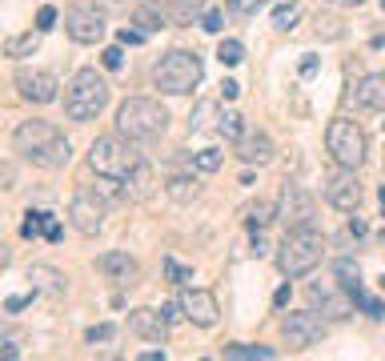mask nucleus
Segmentation results:
<instances>
[{
	"instance_id": "obj_10",
	"label": "nucleus",
	"mask_w": 385,
	"mask_h": 361,
	"mask_svg": "<svg viewBox=\"0 0 385 361\" xmlns=\"http://www.w3.org/2000/svg\"><path fill=\"white\" fill-rule=\"evenodd\" d=\"M281 337L289 341V349H309L325 337V317L317 309L309 313H285L281 317Z\"/></svg>"
},
{
	"instance_id": "obj_5",
	"label": "nucleus",
	"mask_w": 385,
	"mask_h": 361,
	"mask_svg": "<svg viewBox=\"0 0 385 361\" xmlns=\"http://www.w3.org/2000/svg\"><path fill=\"white\" fill-rule=\"evenodd\" d=\"M205 77V65H201V56L189 49H173L165 52L157 65H153V84H157L160 93H169V97H185L192 93L197 84Z\"/></svg>"
},
{
	"instance_id": "obj_1",
	"label": "nucleus",
	"mask_w": 385,
	"mask_h": 361,
	"mask_svg": "<svg viewBox=\"0 0 385 361\" xmlns=\"http://www.w3.org/2000/svg\"><path fill=\"white\" fill-rule=\"evenodd\" d=\"M13 148L20 161L36 164V169H64L73 157V145L52 121H20L13 129Z\"/></svg>"
},
{
	"instance_id": "obj_34",
	"label": "nucleus",
	"mask_w": 385,
	"mask_h": 361,
	"mask_svg": "<svg viewBox=\"0 0 385 361\" xmlns=\"http://www.w3.org/2000/svg\"><path fill=\"white\" fill-rule=\"evenodd\" d=\"M217 61H221V65H241V61H245V45H241V40H221V49H217Z\"/></svg>"
},
{
	"instance_id": "obj_4",
	"label": "nucleus",
	"mask_w": 385,
	"mask_h": 361,
	"mask_svg": "<svg viewBox=\"0 0 385 361\" xmlns=\"http://www.w3.org/2000/svg\"><path fill=\"white\" fill-rule=\"evenodd\" d=\"M169 129V109L153 97H128L116 109V132L128 141H157Z\"/></svg>"
},
{
	"instance_id": "obj_52",
	"label": "nucleus",
	"mask_w": 385,
	"mask_h": 361,
	"mask_svg": "<svg viewBox=\"0 0 385 361\" xmlns=\"http://www.w3.org/2000/svg\"><path fill=\"white\" fill-rule=\"evenodd\" d=\"M349 233H353V237H365V221H361V217H353V221H349Z\"/></svg>"
},
{
	"instance_id": "obj_32",
	"label": "nucleus",
	"mask_w": 385,
	"mask_h": 361,
	"mask_svg": "<svg viewBox=\"0 0 385 361\" xmlns=\"http://www.w3.org/2000/svg\"><path fill=\"white\" fill-rule=\"evenodd\" d=\"M217 132H221L225 141H241V137H245V125H241L237 113H221L217 116Z\"/></svg>"
},
{
	"instance_id": "obj_20",
	"label": "nucleus",
	"mask_w": 385,
	"mask_h": 361,
	"mask_svg": "<svg viewBox=\"0 0 385 361\" xmlns=\"http://www.w3.org/2000/svg\"><path fill=\"white\" fill-rule=\"evenodd\" d=\"M357 105L369 113H385V72H369L357 89Z\"/></svg>"
},
{
	"instance_id": "obj_6",
	"label": "nucleus",
	"mask_w": 385,
	"mask_h": 361,
	"mask_svg": "<svg viewBox=\"0 0 385 361\" xmlns=\"http://www.w3.org/2000/svg\"><path fill=\"white\" fill-rule=\"evenodd\" d=\"M133 145H137V141H128V137H121V132H112V137H96L93 148H89V169H93L96 177L125 180L128 173L144 161Z\"/></svg>"
},
{
	"instance_id": "obj_36",
	"label": "nucleus",
	"mask_w": 385,
	"mask_h": 361,
	"mask_svg": "<svg viewBox=\"0 0 385 361\" xmlns=\"http://www.w3.org/2000/svg\"><path fill=\"white\" fill-rule=\"evenodd\" d=\"M269 0H229V13H237V17H253V13H261Z\"/></svg>"
},
{
	"instance_id": "obj_54",
	"label": "nucleus",
	"mask_w": 385,
	"mask_h": 361,
	"mask_svg": "<svg viewBox=\"0 0 385 361\" xmlns=\"http://www.w3.org/2000/svg\"><path fill=\"white\" fill-rule=\"evenodd\" d=\"M377 197H382V209H385V185H382V193H377Z\"/></svg>"
},
{
	"instance_id": "obj_8",
	"label": "nucleus",
	"mask_w": 385,
	"mask_h": 361,
	"mask_svg": "<svg viewBox=\"0 0 385 361\" xmlns=\"http://www.w3.org/2000/svg\"><path fill=\"white\" fill-rule=\"evenodd\" d=\"M317 217V201L305 185H293L285 180L281 185V197H277V221H285V229H297V225H313Z\"/></svg>"
},
{
	"instance_id": "obj_43",
	"label": "nucleus",
	"mask_w": 385,
	"mask_h": 361,
	"mask_svg": "<svg viewBox=\"0 0 385 361\" xmlns=\"http://www.w3.org/2000/svg\"><path fill=\"white\" fill-rule=\"evenodd\" d=\"M32 297H36V289H32V293H20V297H8V301H4V313H20L24 305H32Z\"/></svg>"
},
{
	"instance_id": "obj_49",
	"label": "nucleus",
	"mask_w": 385,
	"mask_h": 361,
	"mask_svg": "<svg viewBox=\"0 0 385 361\" xmlns=\"http://www.w3.org/2000/svg\"><path fill=\"white\" fill-rule=\"evenodd\" d=\"M0 180H4V189H13V185H16V173H13V164H4V169H0Z\"/></svg>"
},
{
	"instance_id": "obj_41",
	"label": "nucleus",
	"mask_w": 385,
	"mask_h": 361,
	"mask_svg": "<svg viewBox=\"0 0 385 361\" xmlns=\"http://www.w3.org/2000/svg\"><path fill=\"white\" fill-rule=\"evenodd\" d=\"M52 24H56V8H52V4H45V8L36 13V29H40V33H48Z\"/></svg>"
},
{
	"instance_id": "obj_37",
	"label": "nucleus",
	"mask_w": 385,
	"mask_h": 361,
	"mask_svg": "<svg viewBox=\"0 0 385 361\" xmlns=\"http://www.w3.org/2000/svg\"><path fill=\"white\" fill-rule=\"evenodd\" d=\"M116 337V325H89V333H84V341L89 345H105Z\"/></svg>"
},
{
	"instance_id": "obj_46",
	"label": "nucleus",
	"mask_w": 385,
	"mask_h": 361,
	"mask_svg": "<svg viewBox=\"0 0 385 361\" xmlns=\"http://www.w3.org/2000/svg\"><path fill=\"white\" fill-rule=\"evenodd\" d=\"M133 0H96V8H105V13H125Z\"/></svg>"
},
{
	"instance_id": "obj_39",
	"label": "nucleus",
	"mask_w": 385,
	"mask_h": 361,
	"mask_svg": "<svg viewBox=\"0 0 385 361\" xmlns=\"http://www.w3.org/2000/svg\"><path fill=\"white\" fill-rule=\"evenodd\" d=\"M201 29H205V33H221V29H225V17L217 13V8H209V13H201Z\"/></svg>"
},
{
	"instance_id": "obj_23",
	"label": "nucleus",
	"mask_w": 385,
	"mask_h": 361,
	"mask_svg": "<svg viewBox=\"0 0 385 361\" xmlns=\"http://www.w3.org/2000/svg\"><path fill=\"white\" fill-rule=\"evenodd\" d=\"M165 193H169V197H173L176 205H189V201H197L201 185H197V177H189V173H176V177H169Z\"/></svg>"
},
{
	"instance_id": "obj_2",
	"label": "nucleus",
	"mask_w": 385,
	"mask_h": 361,
	"mask_svg": "<svg viewBox=\"0 0 385 361\" xmlns=\"http://www.w3.org/2000/svg\"><path fill=\"white\" fill-rule=\"evenodd\" d=\"M325 257V237H321L313 225H297V229H285L281 245H277V269L285 277H309L313 269Z\"/></svg>"
},
{
	"instance_id": "obj_40",
	"label": "nucleus",
	"mask_w": 385,
	"mask_h": 361,
	"mask_svg": "<svg viewBox=\"0 0 385 361\" xmlns=\"http://www.w3.org/2000/svg\"><path fill=\"white\" fill-rule=\"evenodd\" d=\"M160 317L173 325V321H181V317H185V305H181V301H165V305H160Z\"/></svg>"
},
{
	"instance_id": "obj_47",
	"label": "nucleus",
	"mask_w": 385,
	"mask_h": 361,
	"mask_svg": "<svg viewBox=\"0 0 385 361\" xmlns=\"http://www.w3.org/2000/svg\"><path fill=\"white\" fill-rule=\"evenodd\" d=\"M273 305H277V309H285V305H289V285H281V289L273 293Z\"/></svg>"
},
{
	"instance_id": "obj_35",
	"label": "nucleus",
	"mask_w": 385,
	"mask_h": 361,
	"mask_svg": "<svg viewBox=\"0 0 385 361\" xmlns=\"http://www.w3.org/2000/svg\"><path fill=\"white\" fill-rule=\"evenodd\" d=\"M221 161H225L221 148H201V153L192 157V164H197L201 173H217V169H221Z\"/></svg>"
},
{
	"instance_id": "obj_21",
	"label": "nucleus",
	"mask_w": 385,
	"mask_h": 361,
	"mask_svg": "<svg viewBox=\"0 0 385 361\" xmlns=\"http://www.w3.org/2000/svg\"><path fill=\"white\" fill-rule=\"evenodd\" d=\"M169 8H160V4H133V24L141 29V33H160L165 24H169Z\"/></svg>"
},
{
	"instance_id": "obj_22",
	"label": "nucleus",
	"mask_w": 385,
	"mask_h": 361,
	"mask_svg": "<svg viewBox=\"0 0 385 361\" xmlns=\"http://www.w3.org/2000/svg\"><path fill=\"white\" fill-rule=\"evenodd\" d=\"M29 281H32V289H40V293H48V297H61L64 293V277L56 273V269H48V265H32Z\"/></svg>"
},
{
	"instance_id": "obj_55",
	"label": "nucleus",
	"mask_w": 385,
	"mask_h": 361,
	"mask_svg": "<svg viewBox=\"0 0 385 361\" xmlns=\"http://www.w3.org/2000/svg\"><path fill=\"white\" fill-rule=\"evenodd\" d=\"M382 293H385V277H382Z\"/></svg>"
},
{
	"instance_id": "obj_24",
	"label": "nucleus",
	"mask_w": 385,
	"mask_h": 361,
	"mask_svg": "<svg viewBox=\"0 0 385 361\" xmlns=\"http://www.w3.org/2000/svg\"><path fill=\"white\" fill-rule=\"evenodd\" d=\"M36 49H40V29H36V33L8 36V40H4V56H13V61H20V56H32Z\"/></svg>"
},
{
	"instance_id": "obj_15",
	"label": "nucleus",
	"mask_w": 385,
	"mask_h": 361,
	"mask_svg": "<svg viewBox=\"0 0 385 361\" xmlns=\"http://www.w3.org/2000/svg\"><path fill=\"white\" fill-rule=\"evenodd\" d=\"M309 305H313V309H317L325 321H345L357 301H353L349 289L333 293V289H325V285H313V289H309Z\"/></svg>"
},
{
	"instance_id": "obj_42",
	"label": "nucleus",
	"mask_w": 385,
	"mask_h": 361,
	"mask_svg": "<svg viewBox=\"0 0 385 361\" xmlns=\"http://www.w3.org/2000/svg\"><path fill=\"white\" fill-rule=\"evenodd\" d=\"M116 40H121V45H144V40H149V33H141V29H121V33H116Z\"/></svg>"
},
{
	"instance_id": "obj_27",
	"label": "nucleus",
	"mask_w": 385,
	"mask_h": 361,
	"mask_svg": "<svg viewBox=\"0 0 385 361\" xmlns=\"http://www.w3.org/2000/svg\"><path fill=\"white\" fill-rule=\"evenodd\" d=\"M333 273H337V289H349V293L361 289V269H357V261L341 257V261L333 265Z\"/></svg>"
},
{
	"instance_id": "obj_51",
	"label": "nucleus",
	"mask_w": 385,
	"mask_h": 361,
	"mask_svg": "<svg viewBox=\"0 0 385 361\" xmlns=\"http://www.w3.org/2000/svg\"><path fill=\"white\" fill-rule=\"evenodd\" d=\"M301 72H305V77H313V72H317V56H305V61H301Z\"/></svg>"
},
{
	"instance_id": "obj_14",
	"label": "nucleus",
	"mask_w": 385,
	"mask_h": 361,
	"mask_svg": "<svg viewBox=\"0 0 385 361\" xmlns=\"http://www.w3.org/2000/svg\"><path fill=\"white\" fill-rule=\"evenodd\" d=\"M181 305H185V321H192V325H201V329H213L217 317H221V305H217V297L209 293V289H185Z\"/></svg>"
},
{
	"instance_id": "obj_38",
	"label": "nucleus",
	"mask_w": 385,
	"mask_h": 361,
	"mask_svg": "<svg viewBox=\"0 0 385 361\" xmlns=\"http://www.w3.org/2000/svg\"><path fill=\"white\" fill-rule=\"evenodd\" d=\"M100 65L109 68V72L125 68V52H121V45H112V49H105V52H100Z\"/></svg>"
},
{
	"instance_id": "obj_7",
	"label": "nucleus",
	"mask_w": 385,
	"mask_h": 361,
	"mask_svg": "<svg viewBox=\"0 0 385 361\" xmlns=\"http://www.w3.org/2000/svg\"><path fill=\"white\" fill-rule=\"evenodd\" d=\"M325 148H329V161L341 164V169H361L365 164V132H361V125L357 121H349V116H337V121H329V129H325Z\"/></svg>"
},
{
	"instance_id": "obj_16",
	"label": "nucleus",
	"mask_w": 385,
	"mask_h": 361,
	"mask_svg": "<svg viewBox=\"0 0 385 361\" xmlns=\"http://www.w3.org/2000/svg\"><path fill=\"white\" fill-rule=\"evenodd\" d=\"M96 269H100L109 281H116V285H137V277H141V265L133 261L125 249H109V253H100V257H96Z\"/></svg>"
},
{
	"instance_id": "obj_25",
	"label": "nucleus",
	"mask_w": 385,
	"mask_h": 361,
	"mask_svg": "<svg viewBox=\"0 0 385 361\" xmlns=\"http://www.w3.org/2000/svg\"><path fill=\"white\" fill-rule=\"evenodd\" d=\"M241 217H245L249 229H265L269 221H277V205H269V201H253V205L241 209Z\"/></svg>"
},
{
	"instance_id": "obj_30",
	"label": "nucleus",
	"mask_w": 385,
	"mask_h": 361,
	"mask_svg": "<svg viewBox=\"0 0 385 361\" xmlns=\"http://www.w3.org/2000/svg\"><path fill=\"white\" fill-rule=\"evenodd\" d=\"M48 221H52V213H45V209H29V217H24V225H20V237H24V241H32V237H40V233L48 229Z\"/></svg>"
},
{
	"instance_id": "obj_13",
	"label": "nucleus",
	"mask_w": 385,
	"mask_h": 361,
	"mask_svg": "<svg viewBox=\"0 0 385 361\" xmlns=\"http://www.w3.org/2000/svg\"><path fill=\"white\" fill-rule=\"evenodd\" d=\"M56 77L45 72V68H20L16 72V93L20 100H29V105H52L56 100Z\"/></svg>"
},
{
	"instance_id": "obj_31",
	"label": "nucleus",
	"mask_w": 385,
	"mask_h": 361,
	"mask_svg": "<svg viewBox=\"0 0 385 361\" xmlns=\"http://www.w3.org/2000/svg\"><path fill=\"white\" fill-rule=\"evenodd\" d=\"M160 269H165V277L173 281V285H192V269H189V265H181L176 257H165Z\"/></svg>"
},
{
	"instance_id": "obj_56",
	"label": "nucleus",
	"mask_w": 385,
	"mask_h": 361,
	"mask_svg": "<svg viewBox=\"0 0 385 361\" xmlns=\"http://www.w3.org/2000/svg\"><path fill=\"white\" fill-rule=\"evenodd\" d=\"M377 4H382V8H385V0H377Z\"/></svg>"
},
{
	"instance_id": "obj_9",
	"label": "nucleus",
	"mask_w": 385,
	"mask_h": 361,
	"mask_svg": "<svg viewBox=\"0 0 385 361\" xmlns=\"http://www.w3.org/2000/svg\"><path fill=\"white\" fill-rule=\"evenodd\" d=\"M105 209H109V205L100 201L96 189H77L73 201H68V221H73V229H77V233L96 237L100 225H105Z\"/></svg>"
},
{
	"instance_id": "obj_28",
	"label": "nucleus",
	"mask_w": 385,
	"mask_h": 361,
	"mask_svg": "<svg viewBox=\"0 0 385 361\" xmlns=\"http://www.w3.org/2000/svg\"><path fill=\"white\" fill-rule=\"evenodd\" d=\"M297 20H301V8H297L293 0L273 8V29H277V33H293V29H297Z\"/></svg>"
},
{
	"instance_id": "obj_53",
	"label": "nucleus",
	"mask_w": 385,
	"mask_h": 361,
	"mask_svg": "<svg viewBox=\"0 0 385 361\" xmlns=\"http://www.w3.org/2000/svg\"><path fill=\"white\" fill-rule=\"evenodd\" d=\"M325 4H333V8H357L361 0H325Z\"/></svg>"
},
{
	"instance_id": "obj_50",
	"label": "nucleus",
	"mask_w": 385,
	"mask_h": 361,
	"mask_svg": "<svg viewBox=\"0 0 385 361\" xmlns=\"http://www.w3.org/2000/svg\"><path fill=\"white\" fill-rule=\"evenodd\" d=\"M45 237H48V241H61V237H64V229H61V225H56V221H48Z\"/></svg>"
},
{
	"instance_id": "obj_19",
	"label": "nucleus",
	"mask_w": 385,
	"mask_h": 361,
	"mask_svg": "<svg viewBox=\"0 0 385 361\" xmlns=\"http://www.w3.org/2000/svg\"><path fill=\"white\" fill-rule=\"evenodd\" d=\"M121 185H125L128 201H149V197H153V189H157V173H153V164H149V161H141L125 180H121Z\"/></svg>"
},
{
	"instance_id": "obj_45",
	"label": "nucleus",
	"mask_w": 385,
	"mask_h": 361,
	"mask_svg": "<svg viewBox=\"0 0 385 361\" xmlns=\"http://www.w3.org/2000/svg\"><path fill=\"white\" fill-rule=\"evenodd\" d=\"M209 113H213V105H209V100H205V105L197 109V116H192V121H189V129H192V132H197V129H205V116H209Z\"/></svg>"
},
{
	"instance_id": "obj_26",
	"label": "nucleus",
	"mask_w": 385,
	"mask_h": 361,
	"mask_svg": "<svg viewBox=\"0 0 385 361\" xmlns=\"http://www.w3.org/2000/svg\"><path fill=\"white\" fill-rule=\"evenodd\" d=\"M221 358H233V361H269V358H277L269 345H225L221 349Z\"/></svg>"
},
{
	"instance_id": "obj_44",
	"label": "nucleus",
	"mask_w": 385,
	"mask_h": 361,
	"mask_svg": "<svg viewBox=\"0 0 385 361\" xmlns=\"http://www.w3.org/2000/svg\"><path fill=\"white\" fill-rule=\"evenodd\" d=\"M0 358H8V361L20 358V349H16V337H13V333H4V337H0Z\"/></svg>"
},
{
	"instance_id": "obj_29",
	"label": "nucleus",
	"mask_w": 385,
	"mask_h": 361,
	"mask_svg": "<svg viewBox=\"0 0 385 361\" xmlns=\"http://www.w3.org/2000/svg\"><path fill=\"white\" fill-rule=\"evenodd\" d=\"M201 8H205V0H169L173 24H189L192 17H201Z\"/></svg>"
},
{
	"instance_id": "obj_48",
	"label": "nucleus",
	"mask_w": 385,
	"mask_h": 361,
	"mask_svg": "<svg viewBox=\"0 0 385 361\" xmlns=\"http://www.w3.org/2000/svg\"><path fill=\"white\" fill-rule=\"evenodd\" d=\"M237 93H241V84H237V81H225V84H221V97H225V100H233Z\"/></svg>"
},
{
	"instance_id": "obj_11",
	"label": "nucleus",
	"mask_w": 385,
	"mask_h": 361,
	"mask_svg": "<svg viewBox=\"0 0 385 361\" xmlns=\"http://www.w3.org/2000/svg\"><path fill=\"white\" fill-rule=\"evenodd\" d=\"M64 29H68V36L77 45H96L105 36V8H96V4H73L64 13Z\"/></svg>"
},
{
	"instance_id": "obj_3",
	"label": "nucleus",
	"mask_w": 385,
	"mask_h": 361,
	"mask_svg": "<svg viewBox=\"0 0 385 361\" xmlns=\"http://www.w3.org/2000/svg\"><path fill=\"white\" fill-rule=\"evenodd\" d=\"M109 97H112V89L96 68H77L73 81L64 84V116H68V121H80V125H84V121H96V116L105 113Z\"/></svg>"
},
{
	"instance_id": "obj_18",
	"label": "nucleus",
	"mask_w": 385,
	"mask_h": 361,
	"mask_svg": "<svg viewBox=\"0 0 385 361\" xmlns=\"http://www.w3.org/2000/svg\"><path fill=\"white\" fill-rule=\"evenodd\" d=\"M273 153H277V148H273V141L265 137V132H245V137L237 141V157L245 164H269Z\"/></svg>"
},
{
	"instance_id": "obj_17",
	"label": "nucleus",
	"mask_w": 385,
	"mask_h": 361,
	"mask_svg": "<svg viewBox=\"0 0 385 361\" xmlns=\"http://www.w3.org/2000/svg\"><path fill=\"white\" fill-rule=\"evenodd\" d=\"M165 329H169V321L160 317V309H133L128 313V333H137L144 341H160Z\"/></svg>"
},
{
	"instance_id": "obj_33",
	"label": "nucleus",
	"mask_w": 385,
	"mask_h": 361,
	"mask_svg": "<svg viewBox=\"0 0 385 361\" xmlns=\"http://www.w3.org/2000/svg\"><path fill=\"white\" fill-rule=\"evenodd\" d=\"M353 301H357V309L365 313V317H373V321H382V317H385V305L377 301V297H369L365 289H357V293H353Z\"/></svg>"
},
{
	"instance_id": "obj_12",
	"label": "nucleus",
	"mask_w": 385,
	"mask_h": 361,
	"mask_svg": "<svg viewBox=\"0 0 385 361\" xmlns=\"http://www.w3.org/2000/svg\"><path fill=\"white\" fill-rule=\"evenodd\" d=\"M357 169H341L337 164L333 173L325 177V201L333 205L337 213H353L357 205H361V180L353 177Z\"/></svg>"
}]
</instances>
